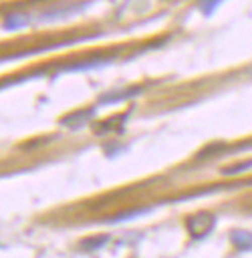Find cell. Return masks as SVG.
<instances>
[{"mask_svg": "<svg viewBox=\"0 0 252 258\" xmlns=\"http://www.w3.org/2000/svg\"><path fill=\"white\" fill-rule=\"evenodd\" d=\"M212 225H214V218H212L210 214H202L198 218L190 220V223H188L190 231L194 233V237H204L206 233L210 231Z\"/></svg>", "mask_w": 252, "mask_h": 258, "instance_id": "6da1fadb", "label": "cell"}, {"mask_svg": "<svg viewBox=\"0 0 252 258\" xmlns=\"http://www.w3.org/2000/svg\"><path fill=\"white\" fill-rule=\"evenodd\" d=\"M233 241L239 246H250L252 245V237L248 233H235L233 235Z\"/></svg>", "mask_w": 252, "mask_h": 258, "instance_id": "7a4b0ae2", "label": "cell"}]
</instances>
